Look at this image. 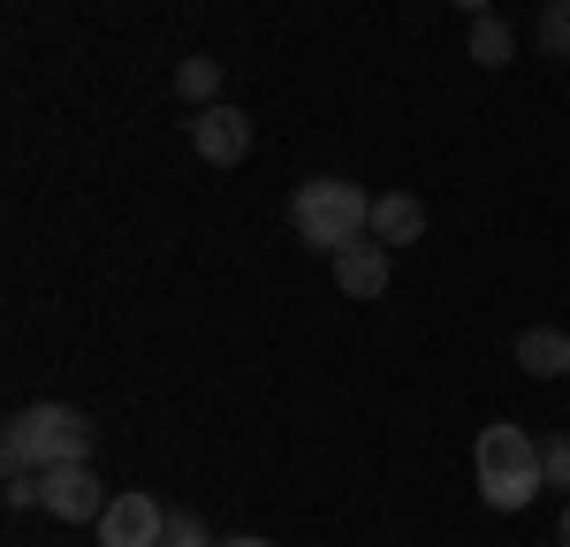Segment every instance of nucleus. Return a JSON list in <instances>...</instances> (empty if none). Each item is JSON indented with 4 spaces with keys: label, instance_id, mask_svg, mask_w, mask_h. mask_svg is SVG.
Wrapping results in <instances>:
<instances>
[{
    "label": "nucleus",
    "instance_id": "f257e3e1",
    "mask_svg": "<svg viewBox=\"0 0 570 547\" xmlns=\"http://www.w3.org/2000/svg\"><path fill=\"white\" fill-rule=\"evenodd\" d=\"M0 464H23V471L91 464V418L77 404H23L0 434Z\"/></svg>",
    "mask_w": 570,
    "mask_h": 547
},
{
    "label": "nucleus",
    "instance_id": "f03ea898",
    "mask_svg": "<svg viewBox=\"0 0 570 547\" xmlns=\"http://www.w3.org/2000/svg\"><path fill=\"white\" fill-rule=\"evenodd\" d=\"M472 479H480V501L487 509H532V495L548 487V471H540V441H532L525 426H487L480 441H472Z\"/></svg>",
    "mask_w": 570,
    "mask_h": 547
},
{
    "label": "nucleus",
    "instance_id": "7ed1b4c3",
    "mask_svg": "<svg viewBox=\"0 0 570 547\" xmlns=\"http://www.w3.org/2000/svg\"><path fill=\"white\" fill-rule=\"evenodd\" d=\"M289 228L305 236L312 251H343V243H357V236H373V198L357 190L351 176H312L297 198H289Z\"/></svg>",
    "mask_w": 570,
    "mask_h": 547
},
{
    "label": "nucleus",
    "instance_id": "20e7f679",
    "mask_svg": "<svg viewBox=\"0 0 570 547\" xmlns=\"http://www.w3.org/2000/svg\"><path fill=\"white\" fill-rule=\"evenodd\" d=\"M190 145H198V160L206 168H244L252 160V115L244 107H198V122H190Z\"/></svg>",
    "mask_w": 570,
    "mask_h": 547
},
{
    "label": "nucleus",
    "instance_id": "39448f33",
    "mask_svg": "<svg viewBox=\"0 0 570 547\" xmlns=\"http://www.w3.org/2000/svg\"><path fill=\"white\" fill-rule=\"evenodd\" d=\"M46 479V517H61V525H99V509H107V487H99V471L91 464H61V471H39Z\"/></svg>",
    "mask_w": 570,
    "mask_h": 547
},
{
    "label": "nucleus",
    "instance_id": "423d86ee",
    "mask_svg": "<svg viewBox=\"0 0 570 547\" xmlns=\"http://www.w3.org/2000/svg\"><path fill=\"white\" fill-rule=\"evenodd\" d=\"M168 533V509L153 495H115L99 509V547H160Z\"/></svg>",
    "mask_w": 570,
    "mask_h": 547
},
{
    "label": "nucleus",
    "instance_id": "0eeeda50",
    "mask_svg": "<svg viewBox=\"0 0 570 547\" xmlns=\"http://www.w3.org/2000/svg\"><path fill=\"white\" fill-rule=\"evenodd\" d=\"M335 289L343 297H381L389 289V243H373V236H357L335 251Z\"/></svg>",
    "mask_w": 570,
    "mask_h": 547
},
{
    "label": "nucleus",
    "instance_id": "6e6552de",
    "mask_svg": "<svg viewBox=\"0 0 570 547\" xmlns=\"http://www.w3.org/2000/svg\"><path fill=\"white\" fill-rule=\"evenodd\" d=\"M510 358H518V372H532V380H563L570 372V335L563 327H525V335L510 342Z\"/></svg>",
    "mask_w": 570,
    "mask_h": 547
},
{
    "label": "nucleus",
    "instance_id": "1a4fd4ad",
    "mask_svg": "<svg viewBox=\"0 0 570 547\" xmlns=\"http://www.w3.org/2000/svg\"><path fill=\"white\" fill-rule=\"evenodd\" d=\"M419 236H426V206H419L411 190H389V198H373V243L403 251V243H419Z\"/></svg>",
    "mask_w": 570,
    "mask_h": 547
},
{
    "label": "nucleus",
    "instance_id": "9d476101",
    "mask_svg": "<svg viewBox=\"0 0 570 547\" xmlns=\"http://www.w3.org/2000/svg\"><path fill=\"white\" fill-rule=\"evenodd\" d=\"M464 46H472V61H480V69H510V61H518V31H510L494 8H487V16H472Z\"/></svg>",
    "mask_w": 570,
    "mask_h": 547
},
{
    "label": "nucleus",
    "instance_id": "9b49d317",
    "mask_svg": "<svg viewBox=\"0 0 570 547\" xmlns=\"http://www.w3.org/2000/svg\"><path fill=\"white\" fill-rule=\"evenodd\" d=\"M176 99H190V107H220V61L214 53H190L176 69Z\"/></svg>",
    "mask_w": 570,
    "mask_h": 547
},
{
    "label": "nucleus",
    "instance_id": "f8f14e48",
    "mask_svg": "<svg viewBox=\"0 0 570 547\" xmlns=\"http://www.w3.org/2000/svg\"><path fill=\"white\" fill-rule=\"evenodd\" d=\"M532 46H540L548 61H570V0H548V8H540V23H532Z\"/></svg>",
    "mask_w": 570,
    "mask_h": 547
},
{
    "label": "nucleus",
    "instance_id": "ddd939ff",
    "mask_svg": "<svg viewBox=\"0 0 570 547\" xmlns=\"http://www.w3.org/2000/svg\"><path fill=\"white\" fill-rule=\"evenodd\" d=\"M160 547H220V540L206 533V517H183V509H168V533H160Z\"/></svg>",
    "mask_w": 570,
    "mask_h": 547
},
{
    "label": "nucleus",
    "instance_id": "4468645a",
    "mask_svg": "<svg viewBox=\"0 0 570 547\" xmlns=\"http://www.w3.org/2000/svg\"><path fill=\"white\" fill-rule=\"evenodd\" d=\"M540 471H548V487L570 495V434H548V441H540Z\"/></svg>",
    "mask_w": 570,
    "mask_h": 547
},
{
    "label": "nucleus",
    "instance_id": "2eb2a0df",
    "mask_svg": "<svg viewBox=\"0 0 570 547\" xmlns=\"http://www.w3.org/2000/svg\"><path fill=\"white\" fill-rule=\"evenodd\" d=\"M556 547H570V501H563V517H556Z\"/></svg>",
    "mask_w": 570,
    "mask_h": 547
},
{
    "label": "nucleus",
    "instance_id": "dca6fc26",
    "mask_svg": "<svg viewBox=\"0 0 570 547\" xmlns=\"http://www.w3.org/2000/svg\"><path fill=\"white\" fill-rule=\"evenodd\" d=\"M220 547H274V540H252V533H236V540H220Z\"/></svg>",
    "mask_w": 570,
    "mask_h": 547
},
{
    "label": "nucleus",
    "instance_id": "f3484780",
    "mask_svg": "<svg viewBox=\"0 0 570 547\" xmlns=\"http://www.w3.org/2000/svg\"><path fill=\"white\" fill-rule=\"evenodd\" d=\"M456 8H464V16H487V8H494V0H456Z\"/></svg>",
    "mask_w": 570,
    "mask_h": 547
}]
</instances>
